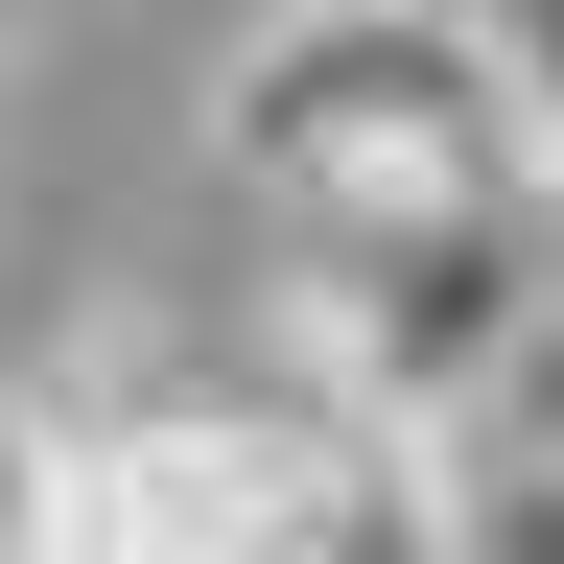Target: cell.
<instances>
[{
	"label": "cell",
	"mask_w": 564,
	"mask_h": 564,
	"mask_svg": "<svg viewBox=\"0 0 564 564\" xmlns=\"http://www.w3.org/2000/svg\"><path fill=\"white\" fill-rule=\"evenodd\" d=\"M212 165H236L282 236H377V212L541 188V165H518V70H494V24H377V0L259 24L236 95H212Z\"/></svg>",
	"instance_id": "obj_1"
},
{
	"label": "cell",
	"mask_w": 564,
	"mask_h": 564,
	"mask_svg": "<svg viewBox=\"0 0 564 564\" xmlns=\"http://www.w3.org/2000/svg\"><path fill=\"white\" fill-rule=\"evenodd\" d=\"M259 564H447V447H377V423H329Z\"/></svg>",
	"instance_id": "obj_2"
},
{
	"label": "cell",
	"mask_w": 564,
	"mask_h": 564,
	"mask_svg": "<svg viewBox=\"0 0 564 564\" xmlns=\"http://www.w3.org/2000/svg\"><path fill=\"white\" fill-rule=\"evenodd\" d=\"M494 70H518V165H541V212H564V24H494Z\"/></svg>",
	"instance_id": "obj_3"
},
{
	"label": "cell",
	"mask_w": 564,
	"mask_h": 564,
	"mask_svg": "<svg viewBox=\"0 0 564 564\" xmlns=\"http://www.w3.org/2000/svg\"><path fill=\"white\" fill-rule=\"evenodd\" d=\"M47 541V447H24V400H0V564Z\"/></svg>",
	"instance_id": "obj_4"
}]
</instances>
